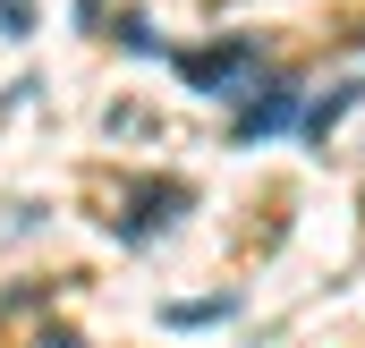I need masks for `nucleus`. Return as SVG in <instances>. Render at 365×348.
<instances>
[{"label": "nucleus", "mask_w": 365, "mask_h": 348, "mask_svg": "<svg viewBox=\"0 0 365 348\" xmlns=\"http://www.w3.org/2000/svg\"><path fill=\"white\" fill-rule=\"evenodd\" d=\"M179 68H187V86L221 93V86H238V77L255 68V43H247V34H230V43H212V51H187Z\"/></svg>", "instance_id": "f257e3e1"}, {"label": "nucleus", "mask_w": 365, "mask_h": 348, "mask_svg": "<svg viewBox=\"0 0 365 348\" xmlns=\"http://www.w3.org/2000/svg\"><path fill=\"white\" fill-rule=\"evenodd\" d=\"M280 128H306L297 86H272V93H255V102L238 111V145H264V136H280Z\"/></svg>", "instance_id": "f03ea898"}, {"label": "nucleus", "mask_w": 365, "mask_h": 348, "mask_svg": "<svg viewBox=\"0 0 365 348\" xmlns=\"http://www.w3.org/2000/svg\"><path fill=\"white\" fill-rule=\"evenodd\" d=\"M136 204H145V213H119V221H110L119 238H153L170 213H187V187H179V178H145V187H136Z\"/></svg>", "instance_id": "7ed1b4c3"}, {"label": "nucleus", "mask_w": 365, "mask_h": 348, "mask_svg": "<svg viewBox=\"0 0 365 348\" xmlns=\"http://www.w3.org/2000/svg\"><path fill=\"white\" fill-rule=\"evenodd\" d=\"M221 314H230V297H204V306H162V323H221Z\"/></svg>", "instance_id": "20e7f679"}, {"label": "nucleus", "mask_w": 365, "mask_h": 348, "mask_svg": "<svg viewBox=\"0 0 365 348\" xmlns=\"http://www.w3.org/2000/svg\"><path fill=\"white\" fill-rule=\"evenodd\" d=\"M0 34H26V0H0Z\"/></svg>", "instance_id": "39448f33"}, {"label": "nucleus", "mask_w": 365, "mask_h": 348, "mask_svg": "<svg viewBox=\"0 0 365 348\" xmlns=\"http://www.w3.org/2000/svg\"><path fill=\"white\" fill-rule=\"evenodd\" d=\"M43 348H77V340H68V332H60V340H43Z\"/></svg>", "instance_id": "423d86ee"}]
</instances>
